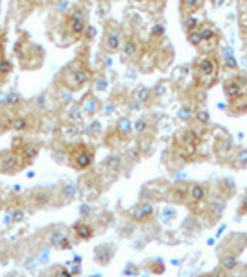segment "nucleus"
Here are the masks:
<instances>
[{"instance_id": "obj_1", "label": "nucleus", "mask_w": 247, "mask_h": 277, "mask_svg": "<svg viewBox=\"0 0 247 277\" xmlns=\"http://www.w3.org/2000/svg\"><path fill=\"white\" fill-rule=\"evenodd\" d=\"M15 54H17V58H19V63L22 65L26 70H35V68H39L41 65H43V59H44L43 48L37 46L35 43H32L30 39H26V37L17 41V44H15Z\"/></svg>"}, {"instance_id": "obj_2", "label": "nucleus", "mask_w": 247, "mask_h": 277, "mask_svg": "<svg viewBox=\"0 0 247 277\" xmlns=\"http://www.w3.org/2000/svg\"><path fill=\"white\" fill-rule=\"evenodd\" d=\"M89 80H91V70L81 61L70 63L68 67H65L63 74H61V85L70 92L83 89L89 83Z\"/></svg>"}, {"instance_id": "obj_3", "label": "nucleus", "mask_w": 247, "mask_h": 277, "mask_svg": "<svg viewBox=\"0 0 247 277\" xmlns=\"http://www.w3.org/2000/svg\"><path fill=\"white\" fill-rule=\"evenodd\" d=\"M89 26L87 11L81 4H76L70 8L63 20V32L70 37V39H79L85 34V28Z\"/></svg>"}, {"instance_id": "obj_4", "label": "nucleus", "mask_w": 247, "mask_h": 277, "mask_svg": "<svg viewBox=\"0 0 247 277\" xmlns=\"http://www.w3.org/2000/svg\"><path fill=\"white\" fill-rule=\"evenodd\" d=\"M68 165L76 170H87L94 161V150L85 142H76L68 148Z\"/></svg>"}, {"instance_id": "obj_5", "label": "nucleus", "mask_w": 247, "mask_h": 277, "mask_svg": "<svg viewBox=\"0 0 247 277\" xmlns=\"http://www.w3.org/2000/svg\"><path fill=\"white\" fill-rule=\"evenodd\" d=\"M11 150L17 152V156L20 157L24 168L28 165H32L35 161V157L39 156V144L35 141H26V139H13Z\"/></svg>"}, {"instance_id": "obj_6", "label": "nucleus", "mask_w": 247, "mask_h": 277, "mask_svg": "<svg viewBox=\"0 0 247 277\" xmlns=\"http://www.w3.org/2000/svg\"><path fill=\"white\" fill-rule=\"evenodd\" d=\"M219 72V65L218 61L214 58H210V56H205V58H201L198 61V78L199 82L203 83V85H212V82L216 80V76H218Z\"/></svg>"}, {"instance_id": "obj_7", "label": "nucleus", "mask_w": 247, "mask_h": 277, "mask_svg": "<svg viewBox=\"0 0 247 277\" xmlns=\"http://www.w3.org/2000/svg\"><path fill=\"white\" fill-rule=\"evenodd\" d=\"M22 168H24V165H22L20 157L17 156V152L13 150L0 152V174L11 175V174L20 172Z\"/></svg>"}, {"instance_id": "obj_8", "label": "nucleus", "mask_w": 247, "mask_h": 277, "mask_svg": "<svg viewBox=\"0 0 247 277\" xmlns=\"http://www.w3.org/2000/svg\"><path fill=\"white\" fill-rule=\"evenodd\" d=\"M37 126V120H35L34 113H15L8 118V130H13V132H30V130H35Z\"/></svg>"}, {"instance_id": "obj_9", "label": "nucleus", "mask_w": 247, "mask_h": 277, "mask_svg": "<svg viewBox=\"0 0 247 277\" xmlns=\"http://www.w3.org/2000/svg\"><path fill=\"white\" fill-rule=\"evenodd\" d=\"M122 32L120 28H118L115 22H111V24L105 28V34H103V41H102V48L105 50V52L109 54H115L120 50V44H122Z\"/></svg>"}, {"instance_id": "obj_10", "label": "nucleus", "mask_w": 247, "mask_h": 277, "mask_svg": "<svg viewBox=\"0 0 247 277\" xmlns=\"http://www.w3.org/2000/svg\"><path fill=\"white\" fill-rule=\"evenodd\" d=\"M48 244L52 248L58 249H70L72 248V242H70V233L68 229L59 225V228H53L48 233Z\"/></svg>"}, {"instance_id": "obj_11", "label": "nucleus", "mask_w": 247, "mask_h": 277, "mask_svg": "<svg viewBox=\"0 0 247 277\" xmlns=\"http://www.w3.org/2000/svg\"><path fill=\"white\" fill-rule=\"evenodd\" d=\"M153 205L150 202H142V204H136L133 209L129 211V218L135 220V222H146L153 216Z\"/></svg>"}, {"instance_id": "obj_12", "label": "nucleus", "mask_w": 247, "mask_h": 277, "mask_svg": "<svg viewBox=\"0 0 247 277\" xmlns=\"http://www.w3.org/2000/svg\"><path fill=\"white\" fill-rule=\"evenodd\" d=\"M50 202H53V196H52V190L48 189H37L30 194V204L34 205V209L46 207V205H50Z\"/></svg>"}, {"instance_id": "obj_13", "label": "nucleus", "mask_w": 247, "mask_h": 277, "mask_svg": "<svg viewBox=\"0 0 247 277\" xmlns=\"http://www.w3.org/2000/svg\"><path fill=\"white\" fill-rule=\"evenodd\" d=\"M76 192H78V185L67 183V185H63V187H59V192H58V196L53 198V202H56V205H67V204H70V202H74Z\"/></svg>"}, {"instance_id": "obj_14", "label": "nucleus", "mask_w": 247, "mask_h": 277, "mask_svg": "<svg viewBox=\"0 0 247 277\" xmlns=\"http://www.w3.org/2000/svg\"><path fill=\"white\" fill-rule=\"evenodd\" d=\"M120 52H122V61H131V59H135L139 56L141 48H139V43L133 37H127V39H122Z\"/></svg>"}, {"instance_id": "obj_15", "label": "nucleus", "mask_w": 247, "mask_h": 277, "mask_svg": "<svg viewBox=\"0 0 247 277\" xmlns=\"http://www.w3.org/2000/svg\"><path fill=\"white\" fill-rule=\"evenodd\" d=\"M72 233L78 240H91L94 237V228L91 224H87V222L79 220V222H76L72 225Z\"/></svg>"}, {"instance_id": "obj_16", "label": "nucleus", "mask_w": 247, "mask_h": 277, "mask_svg": "<svg viewBox=\"0 0 247 277\" xmlns=\"http://www.w3.org/2000/svg\"><path fill=\"white\" fill-rule=\"evenodd\" d=\"M243 80L238 78V80H227V82L223 83V91L227 94L229 98H238L240 94L243 92Z\"/></svg>"}, {"instance_id": "obj_17", "label": "nucleus", "mask_w": 247, "mask_h": 277, "mask_svg": "<svg viewBox=\"0 0 247 277\" xmlns=\"http://www.w3.org/2000/svg\"><path fill=\"white\" fill-rule=\"evenodd\" d=\"M79 107H81L83 115H94V113L100 111V102H98L92 94H87V96L83 98V102Z\"/></svg>"}, {"instance_id": "obj_18", "label": "nucleus", "mask_w": 247, "mask_h": 277, "mask_svg": "<svg viewBox=\"0 0 247 277\" xmlns=\"http://www.w3.org/2000/svg\"><path fill=\"white\" fill-rule=\"evenodd\" d=\"M198 30H199V34H201V44L203 43H210V44L216 43V30H214L210 24H203Z\"/></svg>"}, {"instance_id": "obj_19", "label": "nucleus", "mask_w": 247, "mask_h": 277, "mask_svg": "<svg viewBox=\"0 0 247 277\" xmlns=\"http://www.w3.org/2000/svg\"><path fill=\"white\" fill-rule=\"evenodd\" d=\"M131 132H133V124H131L129 118H120L117 122V133L120 137H127Z\"/></svg>"}, {"instance_id": "obj_20", "label": "nucleus", "mask_w": 247, "mask_h": 277, "mask_svg": "<svg viewBox=\"0 0 247 277\" xmlns=\"http://www.w3.org/2000/svg\"><path fill=\"white\" fill-rule=\"evenodd\" d=\"M190 198H192V202H203V198H205L203 185H199V183L192 185V187H190Z\"/></svg>"}, {"instance_id": "obj_21", "label": "nucleus", "mask_w": 247, "mask_h": 277, "mask_svg": "<svg viewBox=\"0 0 247 277\" xmlns=\"http://www.w3.org/2000/svg\"><path fill=\"white\" fill-rule=\"evenodd\" d=\"M13 70V63H11L10 59L6 58L4 54L0 52V78H4V76H8V74Z\"/></svg>"}, {"instance_id": "obj_22", "label": "nucleus", "mask_w": 247, "mask_h": 277, "mask_svg": "<svg viewBox=\"0 0 247 277\" xmlns=\"http://www.w3.org/2000/svg\"><path fill=\"white\" fill-rule=\"evenodd\" d=\"M83 117V111L81 107L78 104H72V106H68V120L70 122H79Z\"/></svg>"}, {"instance_id": "obj_23", "label": "nucleus", "mask_w": 247, "mask_h": 277, "mask_svg": "<svg viewBox=\"0 0 247 277\" xmlns=\"http://www.w3.org/2000/svg\"><path fill=\"white\" fill-rule=\"evenodd\" d=\"M10 216H11V222H15V224H19V222H22V220L26 218V209H22V207H15V209L10 211Z\"/></svg>"}, {"instance_id": "obj_24", "label": "nucleus", "mask_w": 247, "mask_h": 277, "mask_svg": "<svg viewBox=\"0 0 247 277\" xmlns=\"http://www.w3.org/2000/svg\"><path fill=\"white\" fill-rule=\"evenodd\" d=\"M150 98H151V91L148 87H139L135 91V100H136V102L144 104V102H148Z\"/></svg>"}, {"instance_id": "obj_25", "label": "nucleus", "mask_w": 247, "mask_h": 277, "mask_svg": "<svg viewBox=\"0 0 247 277\" xmlns=\"http://www.w3.org/2000/svg\"><path fill=\"white\" fill-rule=\"evenodd\" d=\"M120 165H122V159L118 156H109V157H107V161H105V166L113 172H117L118 168H120Z\"/></svg>"}, {"instance_id": "obj_26", "label": "nucleus", "mask_w": 247, "mask_h": 277, "mask_svg": "<svg viewBox=\"0 0 247 277\" xmlns=\"http://www.w3.org/2000/svg\"><path fill=\"white\" fill-rule=\"evenodd\" d=\"M201 4H203V0H181V8L184 6L188 11L198 10V8H201Z\"/></svg>"}, {"instance_id": "obj_27", "label": "nucleus", "mask_w": 247, "mask_h": 277, "mask_svg": "<svg viewBox=\"0 0 247 277\" xmlns=\"http://www.w3.org/2000/svg\"><path fill=\"white\" fill-rule=\"evenodd\" d=\"M188 41H190V44H194V46H201V34H199L198 28L188 32Z\"/></svg>"}, {"instance_id": "obj_28", "label": "nucleus", "mask_w": 247, "mask_h": 277, "mask_svg": "<svg viewBox=\"0 0 247 277\" xmlns=\"http://www.w3.org/2000/svg\"><path fill=\"white\" fill-rule=\"evenodd\" d=\"M199 24L198 17H194V15H190V17H186L184 19V28H186V32H192V30H196Z\"/></svg>"}, {"instance_id": "obj_29", "label": "nucleus", "mask_w": 247, "mask_h": 277, "mask_svg": "<svg viewBox=\"0 0 247 277\" xmlns=\"http://www.w3.org/2000/svg\"><path fill=\"white\" fill-rule=\"evenodd\" d=\"M236 264H238V261L234 257H231V255L223 259V268H225V270H234V268H236Z\"/></svg>"}, {"instance_id": "obj_30", "label": "nucleus", "mask_w": 247, "mask_h": 277, "mask_svg": "<svg viewBox=\"0 0 247 277\" xmlns=\"http://www.w3.org/2000/svg\"><path fill=\"white\" fill-rule=\"evenodd\" d=\"M146 128H148V122L144 120V118H141V120H136L135 122V126H133V130L139 133H144L146 132Z\"/></svg>"}, {"instance_id": "obj_31", "label": "nucleus", "mask_w": 247, "mask_h": 277, "mask_svg": "<svg viewBox=\"0 0 247 277\" xmlns=\"http://www.w3.org/2000/svg\"><path fill=\"white\" fill-rule=\"evenodd\" d=\"M151 35H153V37H160V35H162V26L160 24L153 26V28H151Z\"/></svg>"}, {"instance_id": "obj_32", "label": "nucleus", "mask_w": 247, "mask_h": 277, "mask_svg": "<svg viewBox=\"0 0 247 277\" xmlns=\"http://www.w3.org/2000/svg\"><path fill=\"white\" fill-rule=\"evenodd\" d=\"M190 117H192V115H190V109H186V107L179 111V118H181V120H188Z\"/></svg>"}, {"instance_id": "obj_33", "label": "nucleus", "mask_w": 247, "mask_h": 277, "mask_svg": "<svg viewBox=\"0 0 247 277\" xmlns=\"http://www.w3.org/2000/svg\"><path fill=\"white\" fill-rule=\"evenodd\" d=\"M89 133H91V135L96 137L98 133H100V124H98V122H94V124H91V130H89Z\"/></svg>"}, {"instance_id": "obj_34", "label": "nucleus", "mask_w": 247, "mask_h": 277, "mask_svg": "<svg viewBox=\"0 0 247 277\" xmlns=\"http://www.w3.org/2000/svg\"><path fill=\"white\" fill-rule=\"evenodd\" d=\"M26 2L32 6H44V4H48L50 0H26Z\"/></svg>"}, {"instance_id": "obj_35", "label": "nucleus", "mask_w": 247, "mask_h": 277, "mask_svg": "<svg viewBox=\"0 0 247 277\" xmlns=\"http://www.w3.org/2000/svg\"><path fill=\"white\" fill-rule=\"evenodd\" d=\"M139 156H141V152L136 150V148H135V150H131V152H129V157H131V159H136Z\"/></svg>"}, {"instance_id": "obj_36", "label": "nucleus", "mask_w": 247, "mask_h": 277, "mask_svg": "<svg viewBox=\"0 0 247 277\" xmlns=\"http://www.w3.org/2000/svg\"><path fill=\"white\" fill-rule=\"evenodd\" d=\"M242 211H247V196H245V199H243V204H242Z\"/></svg>"}, {"instance_id": "obj_37", "label": "nucleus", "mask_w": 247, "mask_h": 277, "mask_svg": "<svg viewBox=\"0 0 247 277\" xmlns=\"http://www.w3.org/2000/svg\"><path fill=\"white\" fill-rule=\"evenodd\" d=\"M4 209V202H2V199H0V211Z\"/></svg>"}, {"instance_id": "obj_38", "label": "nucleus", "mask_w": 247, "mask_h": 277, "mask_svg": "<svg viewBox=\"0 0 247 277\" xmlns=\"http://www.w3.org/2000/svg\"><path fill=\"white\" fill-rule=\"evenodd\" d=\"M133 2H144V0H133Z\"/></svg>"}, {"instance_id": "obj_39", "label": "nucleus", "mask_w": 247, "mask_h": 277, "mask_svg": "<svg viewBox=\"0 0 247 277\" xmlns=\"http://www.w3.org/2000/svg\"><path fill=\"white\" fill-rule=\"evenodd\" d=\"M245 4H247V0H245Z\"/></svg>"}]
</instances>
